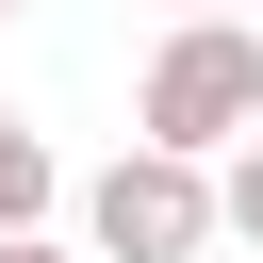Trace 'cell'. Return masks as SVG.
Here are the masks:
<instances>
[{
    "label": "cell",
    "mask_w": 263,
    "mask_h": 263,
    "mask_svg": "<svg viewBox=\"0 0 263 263\" xmlns=\"http://www.w3.org/2000/svg\"><path fill=\"white\" fill-rule=\"evenodd\" d=\"M0 33H16V16H0Z\"/></svg>",
    "instance_id": "8"
},
{
    "label": "cell",
    "mask_w": 263,
    "mask_h": 263,
    "mask_svg": "<svg viewBox=\"0 0 263 263\" xmlns=\"http://www.w3.org/2000/svg\"><path fill=\"white\" fill-rule=\"evenodd\" d=\"M66 214H82V263H214V247H230L214 164H164V148H115Z\"/></svg>",
    "instance_id": "2"
},
{
    "label": "cell",
    "mask_w": 263,
    "mask_h": 263,
    "mask_svg": "<svg viewBox=\"0 0 263 263\" xmlns=\"http://www.w3.org/2000/svg\"><path fill=\"white\" fill-rule=\"evenodd\" d=\"M181 16H247V0H164V33H181Z\"/></svg>",
    "instance_id": "6"
},
{
    "label": "cell",
    "mask_w": 263,
    "mask_h": 263,
    "mask_svg": "<svg viewBox=\"0 0 263 263\" xmlns=\"http://www.w3.org/2000/svg\"><path fill=\"white\" fill-rule=\"evenodd\" d=\"M247 33H263V0H247Z\"/></svg>",
    "instance_id": "7"
},
{
    "label": "cell",
    "mask_w": 263,
    "mask_h": 263,
    "mask_svg": "<svg viewBox=\"0 0 263 263\" xmlns=\"http://www.w3.org/2000/svg\"><path fill=\"white\" fill-rule=\"evenodd\" d=\"M0 16H16V0H0Z\"/></svg>",
    "instance_id": "9"
},
{
    "label": "cell",
    "mask_w": 263,
    "mask_h": 263,
    "mask_svg": "<svg viewBox=\"0 0 263 263\" xmlns=\"http://www.w3.org/2000/svg\"><path fill=\"white\" fill-rule=\"evenodd\" d=\"M0 263H82V230H16V247H0Z\"/></svg>",
    "instance_id": "5"
},
{
    "label": "cell",
    "mask_w": 263,
    "mask_h": 263,
    "mask_svg": "<svg viewBox=\"0 0 263 263\" xmlns=\"http://www.w3.org/2000/svg\"><path fill=\"white\" fill-rule=\"evenodd\" d=\"M247 132H263V33H247V16H181V33L148 49V82H132V148L230 164Z\"/></svg>",
    "instance_id": "1"
},
{
    "label": "cell",
    "mask_w": 263,
    "mask_h": 263,
    "mask_svg": "<svg viewBox=\"0 0 263 263\" xmlns=\"http://www.w3.org/2000/svg\"><path fill=\"white\" fill-rule=\"evenodd\" d=\"M66 197H82V181H66V148H49V132L0 99V247H16V230H49Z\"/></svg>",
    "instance_id": "3"
},
{
    "label": "cell",
    "mask_w": 263,
    "mask_h": 263,
    "mask_svg": "<svg viewBox=\"0 0 263 263\" xmlns=\"http://www.w3.org/2000/svg\"><path fill=\"white\" fill-rule=\"evenodd\" d=\"M214 214H230V247H263V132H247V148L214 164Z\"/></svg>",
    "instance_id": "4"
}]
</instances>
